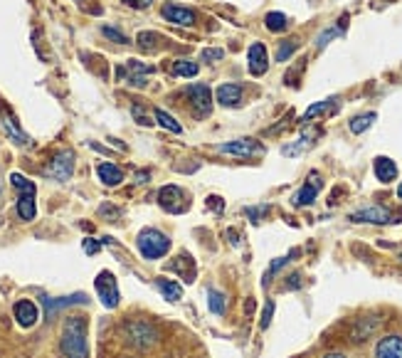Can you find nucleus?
<instances>
[{
	"instance_id": "nucleus-1",
	"label": "nucleus",
	"mask_w": 402,
	"mask_h": 358,
	"mask_svg": "<svg viewBox=\"0 0 402 358\" xmlns=\"http://www.w3.org/2000/svg\"><path fill=\"white\" fill-rule=\"evenodd\" d=\"M60 348L67 358H87L89 346H87V321L84 316H72L67 319L62 329V339H60Z\"/></svg>"
},
{
	"instance_id": "nucleus-2",
	"label": "nucleus",
	"mask_w": 402,
	"mask_h": 358,
	"mask_svg": "<svg viewBox=\"0 0 402 358\" xmlns=\"http://www.w3.org/2000/svg\"><path fill=\"white\" fill-rule=\"evenodd\" d=\"M124 339L138 351H149L158 344L161 336H158V329L149 319H131L124 324Z\"/></svg>"
},
{
	"instance_id": "nucleus-3",
	"label": "nucleus",
	"mask_w": 402,
	"mask_h": 358,
	"mask_svg": "<svg viewBox=\"0 0 402 358\" xmlns=\"http://www.w3.org/2000/svg\"><path fill=\"white\" fill-rule=\"evenodd\" d=\"M136 245H138V252L146 259H161V257H166L168 250H171V240H168L161 230H155V228L141 230Z\"/></svg>"
},
{
	"instance_id": "nucleus-4",
	"label": "nucleus",
	"mask_w": 402,
	"mask_h": 358,
	"mask_svg": "<svg viewBox=\"0 0 402 358\" xmlns=\"http://www.w3.org/2000/svg\"><path fill=\"white\" fill-rule=\"evenodd\" d=\"M72 173H75V154H72V151H60V154H55V158L42 168V176L57 180V183L69 180L72 178Z\"/></svg>"
},
{
	"instance_id": "nucleus-5",
	"label": "nucleus",
	"mask_w": 402,
	"mask_h": 358,
	"mask_svg": "<svg viewBox=\"0 0 402 358\" xmlns=\"http://www.w3.org/2000/svg\"><path fill=\"white\" fill-rule=\"evenodd\" d=\"M158 205H161L166 213H173V215H180L190 208V200H188L186 191L178 188V185H163L158 191Z\"/></svg>"
},
{
	"instance_id": "nucleus-6",
	"label": "nucleus",
	"mask_w": 402,
	"mask_h": 358,
	"mask_svg": "<svg viewBox=\"0 0 402 358\" xmlns=\"http://www.w3.org/2000/svg\"><path fill=\"white\" fill-rule=\"evenodd\" d=\"M94 289H97V294H99L101 304H104L106 309H116L118 307L121 294H118L116 277H114L112 272H99L97 279H94Z\"/></svg>"
},
{
	"instance_id": "nucleus-7",
	"label": "nucleus",
	"mask_w": 402,
	"mask_h": 358,
	"mask_svg": "<svg viewBox=\"0 0 402 358\" xmlns=\"http://www.w3.org/2000/svg\"><path fill=\"white\" fill-rule=\"evenodd\" d=\"M348 220L353 222H373V225H388V222H397V217L390 213L383 205H368V208H360L355 213H351Z\"/></svg>"
},
{
	"instance_id": "nucleus-8",
	"label": "nucleus",
	"mask_w": 402,
	"mask_h": 358,
	"mask_svg": "<svg viewBox=\"0 0 402 358\" xmlns=\"http://www.w3.org/2000/svg\"><path fill=\"white\" fill-rule=\"evenodd\" d=\"M220 154H229V156H242V158H247V156H257L264 151L257 139H237V141H229V143H220L217 146Z\"/></svg>"
},
{
	"instance_id": "nucleus-9",
	"label": "nucleus",
	"mask_w": 402,
	"mask_h": 358,
	"mask_svg": "<svg viewBox=\"0 0 402 358\" xmlns=\"http://www.w3.org/2000/svg\"><path fill=\"white\" fill-rule=\"evenodd\" d=\"M188 97H190V104L198 117H208L212 111V92L208 84H192L188 89Z\"/></svg>"
},
{
	"instance_id": "nucleus-10",
	"label": "nucleus",
	"mask_w": 402,
	"mask_h": 358,
	"mask_svg": "<svg viewBox=\"0 0 402 358\" xmlns=\"http://www.w3.org/2000/svg\"><path fill=\"white\" fill-rule=\"evenodd\" d=\"M149 74H153V67H151V64H143V62H138V60H129L126 62V67L118 69V77H121V80L126 77V82L134 86H146V77H149Z\"/></svg>"
},
{
	"instance_id": "nucleus-11",
	"label": "nucleus",
	"mask_w": 402,
	"mask_h": 358,
	"mask_svg": "<svg viewBox=\"0 0 402 358\" xmlns=\"http://www.w3.org/2000/svg\"><path fill=\"white\" fill-rule=\"evenodd\" d=\"M247 69L252 77H262V74L269 69V55H266V47L262 43L249 45L247 49Z\"/></svg>"
},
{
	"instance_id": "nucleus-12",
	"label": "nucleus",
	"mask_w": 402,
	"mask_h": 358,
	"mask_svg": "<svg viewBox=\"0 0 402 358\" xmlns=\"http://www.w3.org/2000/svg\"><path fill=\"white\" fill-rule=\"evenodd\" d=\"M321 176L318 173H311L309 178H306V183L301 185V191L294 195V205L297 208H303V205H311L316 200V195H318V191H321Z\"/></svg>"
},
{
	"instance_id": "nucleus-13",
	"label": "nucleus",
	"mask_w": 402,
	"mask_h": 358,
	"mask_svg": "<svg viewBox=\"0 0 402 358\" xmlns=\"http://www.w3.org/2000/svg\"><path fill=\"white\" fill-rule=\"evenodd\" d=\"M13 314H15V319H18V324L23 329L35 326V324H38V319H40L38 307H35V302H30V299H20V302L15 304Z\"/></svg>"
},
{
	"instance_id": "nucleus-14",
	"label": "nucleus",
	"mask_w": 402,
	"mask_h": 358,
	"mask_svg": "<svg viewBox=\"0 0 402 358\" xmlns=\"http://www.w3.org/2000/svg\"><path fill=\"white\" fill-rule=\"evenodd\" d=\"M242 97H244V89H242V84H235V82H225V84L217 86L215 92V99L223 106H240Z\"/></svg>"
},
{
	"instance_id": "nucleus-15",
	"label": "nucleus",
	"mask_w": 402,
	"mask_h": 358,
	"mask_svg": "<svg viewBox=\"0 0 402 358\" xmlns=\"http://www.w3.org/2000/svg\"><path fill=\"white\" fill-rule=\"evenodd\" d=\"M161 15L168 20V23L173 25H180V27H190V25H195V12L190 10V8H180V5H163Z\"/></svg>"
},
{
	"instance_id": "nucleus-16",
	"label": "nucleus",
	"mask_w": 402,
	"mask_h": 358,
	"mask_svg": "<svg viewBox=\"0 0 402 358\" xmlns=\"http://www.w3.org/2000/svg\"><path fill=\"white\" fill-rule=\"evenodd\" d=\"M166 270L168 272H175V274H180V277L186 279L188 284L195 282V274H198V270H195V262H192V257L188 252L178 254L173 262H168Z\"/></svg>"
},
{
	"instance_id": "nucleus-17",
	"label": "nucleus",
	"mask_w": 402,
	"mask_h": 358,
	"mask_svg": "<svg viewBox=\"0 0 402 358\" xmlns=\"http://www.w3.org/2000/svg\"><path fill=\"white\" fill-rule=\"evenodd\" d=\"M373 173H375V178L380 180V183H392L400 171H397V163L392 158H388V156H377V158L373 160Z\"/></svg>"
},
{
	"instance_id": "nucleus-18",
	"label": "nucleus",
	"mask_w": 402,
	"mask_h": 358,
	"mask_svg": "<svg viewBox=\"0 0 402 358\" xmlns=\"http://www.w3.org/2000/svg\"><path fill=\"white\" fill-rule=\"evenodd\" d=\"M318 136H321V129H303L301 139H299L297 143H289V146L281 148V156H299V154H303L306 148L314 146Z\"/></svg>"
},
{
	"instance_id": "nucleus-19",
	"label": "nucleus",
	"mask_w": 402,
	"mask_h": 358,
	"mask_svg": "<svg viewBox=\"0 0 402 358\" xmlns=\"http://www.w3.org/2000/svg\"><path fill=\"white\" fill-rule=\"evenodd\" d=\"M338 97H331V99H323V102H316V104H311L309 109L303 111V117H301V123H309L311 119L316 117H321V114H334V111H338Z\"/></svg>"
},
{
	"instance_id": "nucleus-20",
	"label": "nucleus",
	"mask_w": 402,
	"mask_h": 358,
	"mask_svg": "<svg viewBox=\"0 0 402 358\" xmlns=\"http://www.w3.org/2000/svg\"><path fill=\"white\" fill-rule=\"evenodd\" d=\"M375 358H402V336H385L377 341Z\"/></svg>"
},
{
	"instance_id": "nucleus-21",
	"label": "nucleus",
	"mask_w": 402,
	"mask_h": 358,
	"mask_svg": "<svg viewBox=\"0 0 402 358\" xmlns=\"http://www.w3.org/2000/svg\"><path fill=\"white\" fill-rule=\"evenodd\" d=\"M97 173H99V180L104 185H118L121 180H124V171L118 166H114V163H99V168H97Z\"/></svg>"
},
{
	"instance_id": "nucleus-22",
	"label": "nucleus",
	"mask_w": 402,
	"mask_h": 358,
	"mask_svg": "<svg viewBox=\"0 0 402 358\" xmlns=\"http://www.w3.org/2000/svg\"><path fill=\"white\" fill-rule=\"evenodd\" d=\"M155 287H158V291L166 296L168 302H180V299H183V287H180L178 282H173V279L158 277L155 279Z\"/></svg>"
},
{
	"instance_id": "nucleus-23",
	"label": "nucleus",
	"mask_w": 402,
	"mask_h": 358,
	"mask_svg": "<svg viewBox=\"0 0 402 358\" xmlns=\"http://www.w3.org/2000/svg\"><path fill=\"white\" fill-rule=\"evenodd\" d=\"M264 25H266V30H272V32H284L286 27H289V18H286L284 12H266L264 15Z\"/></svg>"
},
{
	"instance_id": "nucleus-24",
	"label": "nucleus",
	"mask_w": 402,
	"mask_h": 358,
	"mask_svg": "<svg viewBox=\"0 0 402 358\" xmlns=\"http://www.w3.org/2000/svg\"><path fill=\"white\" fill-rule=\"evenodd\" d=\"M346 25H348V15H343V18H340V25H338V27H331V30H323L321 35H318V40H316V47L323 49L328 43H331V40H334V37L343 35V32H346Z\"/></svg>"
},
{
	"instance_id": "nucleus-25",
	"label": "nucleus",
	"mask_w": 402,
	"mask_h": 358,
	"mask_svg": "<svg viewBox=\"0 0 402 358\" xmlns=\"http://www.w3.org/2000/svg\"><path fill=\"white\" fill-rule=\"evenodd\" d=\"M225 307H227V299L220 289H210L208 291V309H210L212 314L223 316L225 314Z\"/></svg>"
},
{
	"instance_id": "nucleus-26",
	"label": "nucleus",
	"mask_w": 402,
	"mask_h": 358,
	"mask_svg": "<svg viewBox=\"0 0 402 358\" xmlns=\"http://www.w3.org/2000/svg\"><path fill=\"white\" fill-rule=\"evenodd\" d=\"M375 119H377L375 114H373V111H368V114H360V117H353L348 126H351L353 134H363V131L370 129L373 121H375Z\"/></svg>"
},
{
	"instance_id": "nucleus-27",
	"label": "nucleus",
	"mask_w": 402,
	"mask_h": 358,
	"mask_svg": "<svg viewBox=\"0 0 402 358\" xmlns=\"http://www.w3.org/2000/svg\"><path fill=\"white\" fill-rule=\"evenodd\" d=\"M153 119L158 123H161L163 129H168V131H173V134H183V126H180L178 121H175L173 117H171V114H168V111H163V109H155L153 111Z\"/></svg>"
},
{
	"instance_id": "nucleus-28",
	"label": "nucleus",
	"mask_w": 402,
	"mask_h": 358,
	"mask_svg": "<svg viewBox=\"0 0 402 358\" xmlns=\"http://www.w3.org/2000/svg\"><path fill=\"white\" fill-rule=\"evenodd\" d=\"M35 213H38V208H35V195H20L18 215L23 217V220H32Z\"/></svg>"
},
{
	"instance_id": "nucleus-29",
	"label": "nucleus",
	"mask_w": 402,
	"mask_h": 358,
	"mask_svg": "<svg viewBox=\"0 0 402 358\" xmlns=\"http://www.w3.org/2000/svg\"><path fill=\"white\" fill-rule=\"evenodd\" d=\"M3 126H5L8 136H13V139H15L18 143H27V136L23 134V131H20L18 121H15V119L10 117V114H5V111H3Z\"/></svg>"
},
{
	"instance_id": "nucleus-30",
	"label": "nucleus",
	"mask_w": 402,
	"mask_h": 358,
	"mask_svg": "<svg viewBox=\"0 0 402 358\" xmlns=\"http://www.w3.org/2000/svg\"><path fill=\"white\" fill-rule=\"evenodd\" d=\"M198 72H200V67L192 60H178L173 64V74H175V77H188V80H190V77H195Z\"/></svg>"
},
{
	"instance_id": "nucleus-31",
	"label": "nucleus",
	"mask_w": 402,
	"mask_h": 358,
	"mask_svg": "<svg viewBox=\"0 0 402 358\" xmlns=\"http://www.w3.org/2000/svg\"><path fill=\"white\" fill-rule=\"evenodd\" d=\"M10 183L18 188L20 195H35V183H32V180H27L25 176H20V173H13V176H10Z\"/></svg>"
},
{
	"instance_id": "nucleus-32",
	"label": "nucleus",
	"mask_w": 402,
	"mask_h": 358,
	"mask_svg": "<svg viewBox=\"0 0 402 358\" xmlns=\"http://www.w3.org/2000/svg\"><path fill=\"white\" fill-rule=\"evenodd\" d=\"M299 49V40H284L277 49V62H286Z\"/></svg>"
},
{
	"instance_id": "nucleus-33",
	"label": "nucleus",
	"mask_w": 402,
	"mask_h": 358,
	"mask_svg": "<svg viewBox=\"0 0 402 358\" xmlns=\"http://www.w3.org/2000/svg\"><path fill=\"white\" fill-rule=\"evenodd\" d=\"M155 40H161L155 32H138V37H136V43L141 45L143 49H151V52L158 49V43H155Z\"/></svg>"
},
{
	"instance_id": "nucleus-34",
	"label": "nucleus",
	"mask_w": 402,
	"mask_h": 358,
	"mask_svg": "<svg viewBox=\"0 0 402 358\" xmlns=\"http://www.w3.org/2000/svg\"><path fill=\"white\" fill-rule=\"evenodd\" d=\"M131 114H134V119H136L141 126H153V123H155L153 119L146 114V109H143L141 104H134V106H131Z\"/></svg>"
},
{
	"instance_id": "nucleus-35",
	"label": "nucleus",
	"mask_w": 402,
	"mask_h": 358,
	"mask_svg": "<svg viewBox=\"0 0 402 358\" xmlns=\"http://www.w3.org/2000/svg\"><path fill=\"white\" fill-rule=\"evenodd\" d=\"M101 35L109 37V40H114V43H118V45H126V43H129V37L121 35L116 27H109V25H104V27H101Z\"/></svg>"
},
{
	"instance_id": "nucleus-36",
	"label": "nucleus",
	"mask_w": 402,
	"mask_h": 358,
	"mask_svg": "<svg viewBox=\"0 0 402 358\" xmlns=\"http://www.w3.org/2000/svg\"><path fill=\"white\" fill-rule=\"evenodd\" d=\"M223 57H225V49H220V47H205L203 49L205 62H220Z\"/></svg>"
},
{
	"instance_id": "nucleus-37",
	"label": "nucleus",
	"mask_w": 402,
	"mask_h": 358,
	"mask_svg": "<svg viewBox=\"0 0 402 358\" xmlns=\"http://www.w3.org/2000/svg\"><path fill=\"white\" fill-rule=\"evenodd\" d=\"M244 213H247L252 222H262V217L269 213V205H260V208H244Z\"/></svg>"
},
{
	"instance_id": "nucleus-38",
	"label": "nucleus",
	"mask_w": 402,
	"mask_h": 358,
	"mask_svg": "<svg viewBox=\"0 0 402 358\" xmlns=\"http://www.w3.org/2000/svg\"><path fill=\"white\" fill-rule=\"evenodd\" d=\"M272 316H274V302H266L264 311H262V329H269V324H272Z\"/></svg>"
},
{
	"instance_id": "nucleus-39",
	"label": "nucleus",
	"mask_w": 402,
	"mask_h": 358,
	"mask_svg": "<svg viewBox=\"0 0 402 358\" xmlns=\"http://www.w3.org/2000/svg\"><path fill=\"white\" fill-rule=\"evenodd\" d=\"M286 262H289V257H277V259H274L272 267H269V272H266V279L272 277V274H277V272L281 270V267H284Z\"/></svg>"
},
{
	"instance_id": "nucleus-40",
	"label": "nucleus",
	"mask_w": 402,
	"mask_h": 358,
	"mask_svg": "<svg viewBox=\"0 0 402 358\" xmlns=\"http://www.w3.org/2000/svg\"><path fill=\"white\" fill-rule=\"evenodd\" d=\"M124 3L129 8H134V10H146V8H151L153 0H124Z\"/></svg>"
},
{
	"instance_id": "nucleus-41",
	"label": "nucleus",
	"mask_w": 402,
	"mask_h": 358,
	"mask_svg": "<svg viewBox=\"0 0 402 358\" xmlns=\"http://www.w3.org/2000/svg\"><path fill=\"white\" fill-rule=\"evenodd\" d=\"M208 208H212L215 213H223V208H225L223 198H220V195H210V198H208Z\"/></svg>"
},
{
	"instance_id": "nucleus-42",
	"label": "nucleus",
	"mask_w": 402,
	"mask_h": 358,
	"mask_svg": "<svg viewBox=\"0 0 402 358\" xmlns=\"http://www.w3.org/2000/svg\"><path fill=\"white\" fill-rule=\"evenodd\" d=\"M81 247H84V252H87V254H97V252H99V242L92 240V237H89V240H84V245H81Z\"/></svg>"
},
{
	"instance_id": "nucleus-43",
	"label": "nucleus",
	"mask_w": 402,
	"mask_h": 358,
	"mask_svg": "<svg viewBox=\"0 0 402 358\" xmlns=\"http://www.w3.org/2000/svg\"><path fill=\"white\" fill-rule=\"evenodd\" d=\"M299 279H301V277H299V274H291V282H286V289H297L299 284H301V282H299Z\"/></svg>"
},
{
	"instance_id": "nucleus-44",
	"label": "nucleus",
	"mask_w": 402,
	"mask_h": 358,
	"mask_svg": "<svg viewBox=\"0 0 402 358\" xmlns=\"http://www.w3.org/2000/svg\"><path fill=\"white\" fill-rule=\"evenodd\" d=\"M323 358H346L343 353H328V356H323Z\"/></svg>"
},
{
	"instance_id": "nucleus-45",
	"label": "nucleus",
	"mask_w": 402,
	"mask_h": 358,
	"mask_svg": "<svg viewBox=\"0 0 402 358\" xmlns=\"http://www.w3.org/2000/svg\"><path fill=\"white\" fill-rule=\"evenodd\" d=\"M397 198H400V200H402V183L397 185Z\"/></svg>"
}]
</instances>
